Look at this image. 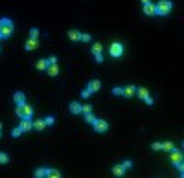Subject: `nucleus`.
Wrapping results in <instances>:
<instances>
[{"mask_svg": "<svg viewBox=\"0 0 184 178\" xmlns=\"http://www.w3.org/2000/svg\"><path fill=\"white\" fill-rule=\"evenodd\" d=\"M68 37H70L72 40H79V39H81V33H79L78 30H72V31L68 33Z\"/></svg>", "mask_w": 184, "mask_h": 178, "instance_id": "f3484780", "label": "nucleus"}, {"mask_svg": "<svg viewBox=\"0 0 184 178\" xmlns=\"http://www.w3.org/2000/svg\"><path fill=\"white\" fill-rule=\"evenodd\" d=\"M92 108H90V105H85V107H81V112L83 114H87V112H90Z\"/></svg>", "mask_w": 184, "mask_h": 178, "instance_id": "c756f323", "label": "nucleus"}, {"mask_svg": "<svg viewBox=\"0 0 184 178\" xmlns=\"http://www.w3.org/2000/svg\"><path fill=\"white\" fill-rule=\"evenodd\" d=\"M171 162H173L175 165H177L179 162H182V151H181V149H173V151H171Z\"/></svg>", "mask_w": 184, "mask_h": 178, "instance_id": "423d86ee", "label": "nucleus"}, {"mask_svg": "<svg viewBox=\"0 0 184 178\" xmlns=\"http://www.w3.org/2000/svg\"><path fill=\"white\" fill-rule=\"evenodd\" d=\"M44 123H46V125H54V118H46Z\"/></svg>", "mask_w": 184, "mask_h": 178, "instance_id": "f704fd0d", "label": "nucleus"}, {"mask_svg": "<svg viewBox=\"0 0 184 178\" xmlns=\"http://www.w3.org/2000/svg\"><path fill=\"white\" fill-rule=\"evenodd\" d=\"M9 158H7V154L6 153H0V163H7Z\"/></svg>", "mask_w": 184, "mask_h": 178, "instance_id": "a878e982", "label": "nucleus"}, {"mask_svg": "<svg viewBox=\"0 0 184 178\" xmlns=\"http://www.w3.org/2000/svg\"><path fill=\"white\" fill-rule=\"evenodd\" d=\"M144 101H145V103H147V105H153V98H149V96H147V98L144 99Z\"/></svg>", "mask_w": 184, "mask_h": 178, "instance_id": "c9c22d12", "label": "nucleus"}, {"mask_svg": "<svg viewBox=\"0 0 184 178\" xmlns=\"http://www.w3.org/2000/svg\"><path fill=\"white\" fill-rule=\"evenodd\" d=\"M46 62H48V64H57V59H55V57H48Z\"/></svg>", "mask_w": 184, "mask_h": 178, "instance_id": "7c9ffc66", "label": "nucleus"}, {"mask_svg": "<svg viewBox=\"0 0 184 178\" xmlns=\"http://www.w3.org/2000/svg\"><path fill=\"white\" fill-rule=\"evenodd\" d=\"M46 72H48V75L55 77V75L59 74V68H57V64H48V66H46Z\"/></svg>", "mask_w": 184, "mask_h": 178, "instance_id": "9d476101", "label": "nucleus"}, {"mask_svg": "<svg viewBox=\"0 0 184 178\" xmlns=\"http://www.w3.org/2000/svg\"><path fill=\"white\" fill-rule=\"evenodd\" d=\"M46 176H50V178H59V176H61V173H59L57 169H46Z\"/></svg>", "mask_w": 184, "mask_h": 178, "instance_id": "4468645a", "label": "nucleus"}, {"mask_svg": "<svg viewBox=\"0 0 184 178\" xmlns=\"http://www.w3.org/2000/svg\"><path fill=\"white\" fill-rule=\"evenodd\" d=\"M87 88H88L90 92H98V90L101 88V83H100L98 79H92L90 83H88V86H87Z\"/></svg>", "mask_w": 184, "mask_h": 178, "instance_id": "1a4fd4ad", "label": "nucleus"}, {"mask_svg": "<svg viewBox=\"0 0 184 178\" xmlns=\"http://www.w3.org/2000/svg\"><path fill=\"white\" fill-rule=\"evenodd\" d=\"M144 13H145V15H157V6L151 4V2L144 4Z\"/></svg>", "mask_w": 184, "mask_h": 178, "instance_id": "0eeeda50", "label": "nucleus"}, {"mask_svg": "<svg viewBox=\"0 0 184 178\" xmlns=\"http://www.w3.org/2000/svg\"><path fill=\"white\" fill-rule=\"evenodd\" d=\"M133 94H136V86H125V88H123V94H122V96L131 98Z\"/></svg>", "mask_w": 184, "mask_h": 178, "instance_id": "f8f14e48", "label": "nucleus"}, {"mask_svg": "<svg viewBox=\"0 0 184 178\" xmlns=\"http://www.w3.org/2000/svg\"><path fill=\"white\" fill-rule=\"evenodd\" d=\"M35 176H37V178H42V176H46V169H42V167H39V169L35 171Z\"/></svg>", "mask_w": 184, "mask_h": 178, "instance_id": "5701e85b", "label": "nucleus"}, {"mask_svg": "<svg viewBox=\"0 0 184 178\" xmlns=\"http://www.w3.org/2000/svg\"><path fill=\"white\" fill-rule=\"evenodd\" d=\"M92 53H94V55L101 53V44H100V42H98V44H92Z\"/></svg>", "mask_w": 184, "mask_h": 178, "instance_id": "4be33fe9", "label": "nucleus"}, {"mask_svg": "<svg viewBox=\"0 0 184 178\" xmlns=\"http://www.w3.org/2000/svg\"><path fill=\"white\" fill-rule=\"evenodd\" d=\"M46 127V123L42 121V119H37V121H33V129H37V130H42Z\"/></svg>", "mask_w": 184, "mask_h": 178, "instance_id": "a211bd4d", "label": "nucleus"}, {"mask_svg": "<svg viewBox=\"0 0 184 178\" xmlns=\"http://www.w3.org/2000/svg\"><path fill=\"white\" fill-rule=\"evenodd\" d=\"M112 94H114V96H122L123 88H112Z\"/></svg>", "mask_w": 184, "mask_h": 178, "instance_id": "cd10ccee", "label": "nucleus"}, {"mask_svg": "<svg viewBox=\"0 0 184 178\" xmlns=\"http://www.w3.org/2000/svg\"><path fill=\"white\" fill-rule=\"evenodd\" d=\"M70 110H72V114H79L81 112V105L79 103H70Z\"/></svg>", "mask_w": 184, "mask_h": 178, "instance_id": "dca6fc26", "label": "nucleus"}, {"mask_svg": "<svg viewBox=\"0 0 184 178\" xmlns=\"http://www.w3.org/2000/svg\"><path fill=\"white\" fill-rule=\"evenodd\" d=\"M122 165H123V169H131V165H133V163H131V162L127 160V162H123Z\"/></svg>", "mask_w": 184, "mask_h": 178, "instance_id": "473e14b6", "label": "nucleus"}, {"mask_svg": "<svg viewBox=\"0 0 184 178\" xmlns=\"http://www.w3.org/2000/svg\"><path fill=\"white\" fill-rule=\"evenodd\" d=\"M94 116H92V112H87V114H85V121H88V123H94Z\"/></svg>", "mask_w": 184, "mask_h": 178, "instance_id": "393cba45", "label": "nucleus"}, {"mask_svg": "<svg viewBox=\"0 0 184 178\" xmlns=\"http://www.w3.org/2000/svg\"><path fill=\"white\" fill-rule=\"evenodd\" d=\"M94 57H96V61H98V62H101V61H103V57H101V53H98V55H94Z\"/></svg>", "mask_w": 184, "mask_h": 178, "instance_id": "e433bc0d", "label": "nucleus"}, {"mask_svg": "<svg viewBox=\"0 0 184 178\" xmlns=\"http://www.w3.org/2000/svg\"><path fill=\"white\" fill-rule=\"evenodd\" d=\"M94 129H96V132H107V129H109V125H107V121L105 119H94Z\"/></svg>", "mask_w": 184, "mask_h": 178, "instance_id": "39448f33", "label": "nucleus"}, {"mask_svg": "<svg viewBox=\"0 0 184 178\" xmlns=\"http://www.w3.org/2000/svg\"><path fill=\"white\" fill-rule=\"evenodd\" d=\"M17 116H19V118H31V116H33V108H31L30 105H26V103L17 105Z\"/></svg>", "mask_w": 184, "mask_h": 178, "instance_id": "7ed1b4c3", "label": "nucleus"}, {"mask_svg": "<svg viewBox=\"0 0 184 178\" xmlns=\"http://www.w3.org/2000/svg\"><path fill=\"white\" fill-rule=\"evenodd\" d=\"M21 134H22V129H21V127H17V129H13V130H11V136H13V138H19Z\"/></svg>", "mask_w": 184, "mask_h": 178, "instance_id": "b1692460", "label": "nucleus"}, {"mask_svg": "<svg viewBox=\"0 0 184 178\" xmlns=\"http://www.w3.org/2000/svg\"><path fill=\"white\" fill-rule=\"evenodd\" d=\"M112 173H114L116 176H123V175H125V169H123V165H114Z\"/></svg>", "mask_w": 184, "mask_h": 178, "instance_id": "2eb2a0df", "label": "nucleus"}, {"mask_svg": "<svg viewBox=\"0 0 184 178\" xmlns=\"http://www.w3.org/2000/svg\"><path fill=\"white\" fill-rule=\"evenodd\" d=\"M90 94H92V92H90L88 88H85V90H83V92H81V96H83V98H85V99H87V98H90Z\"/></svg>", "mask_w": 184, "mask_h": 178, "instance_id": "c85d7f7f", "label": "nucleus"}, {"mask_svg": "<svg viewBox=\"0 0 184 178\" xmlns=\"http://www.w3.org/2000/svg\"><path fill=\"white\" fill-rule=\"evenodd\" d=\"M136 94H138V96H140L142 99H145L147 96H149V92H147V88H144V86H142V88H136Z\"/></svg>", "mask_w": 184, "mask_h": 178, "instance_id": "6ab92c4d", "label": "nucleus"}, {"mask_svg": "<svg viewBox=\"0 0 184 178\" xmlns=\"http://www.w3.org/2000/svg\"><path fill=\"white\" fill-rule=\"evenodd\" d=\"M26 50H35L37 46H39V42H37V39H30V40H26Z\"/></svg>", "mask_w": 184, "mask_h": 178, "instance_id": "9b49d317", "label": "nucleus"}, {"mask_svg": "<svg viewBox=\"0 0 184 178\" xmlns=\"http://www.w3.org/2000/svg\"><path fill=\"white\" fill-rule=\"evenodd\" d=\"M0 130H2V123H0Z\"/></svg>", "mask_w": 184, "mask_h": 178, "instance_id": "58836bf2", "label": "nucleus"}, {"mask_svg": "<svg viewBox=\"0 0 184 178\" xmlns=\"http://www.w3.org/2000/svg\"><path fill=\"white\" fill-rule=\"evenodd\" d=\"M35 66H37V70H46L48 62H46L44 59H41V61H37V64H35Z\"/></svg>", "mask_w": 184, "mask_h": 178, "instance_id": "412c9836", "label": "nucleus"}, {"mask_svg": "<svg viewBox=\"0 0 184 178\" xmlns=\"http://www.w3.org/2000/svg\"><path fill=\"white\" fill-rule=\"evenodd\" d=\"M171 7H173V4L169 2V0H160L158 4H157V15H169L171 13Z\"/></svg>", "mask_w": 184, "mask_h": 178, "instance_id": "f03ea898", "label": "nucleus"}, {"mask_svg": "<svg viewBox=\"0 0 184 178\" xmlns=\"http://www.w3.org/2000/svg\"><path fill=\"white\" fill-rule=\"evenodd\" d=\"M109 53L112 55V57H120L123 53V46L120 42H114V44H111V48H109Z\"/></svg>", "mask_w": 184, "mask_h": 178, "instance_id": "20e7f679", "label": "nucleus"}, {"mask_svg": "<svg viewBox=\"0 0 184 178\" xmlns=\"http://www.w3.org/2000/svg\"><path fill=\"white\" fill-rule=\"evenodd\" d=\"M21 129H22V132H28V130H30V129H33V123H31V121H30V118H22Z\"/></svg>", "mask_w": 184, "mask_h": 178, "instance_id": "6e6552de", "label": "nucleus"}, {"mask_svg": "<svg viewBox=\"0 0 184 178\" xmlns=\"http://www.w3.org/2000/svg\"><path fill=\"white\" fill-rule=\"evenodd\" d=\"M160 149L167 151V153H171V151H173V143H171V141H166V143H160Z\"/></svg>", "mask_w": 184, "mask_h": 178, "instance_id": "aec40b11", "label": "nucleus"}, {"mask_svg": "<svg viewBox=\"0 0 184 178\" xmlns=\"http://www.w3.org/2000/svg\"><path fill=\"white\" fill-rule=\"evenodd\" d=\"M142 2H144V4H147V2H149V0H142Z\"/></svg>", "mask_w": 184, "mask_h": 178, "instance_id": "4c0bfd02", "label": "nucleus"}, {"mask_svg": "<svg viewBox=\"0 0 184 178\" xmlns=\"http://www.w3.org/2000/svg\"><path fill=\"white\" fill-rule=\"evenodd\" d=\"M151 149H153V151H158V149H160V143H158V141H155V143L151 145Z\"/></svg>", "mask_w": 184, "mask_h": 178, "instance_id": "2f4dec72", "label": "nucleus"}, {"mask_svg": "<svg viewBox=\"0 0 184 178\" xmlns=\"http://www.w3.org/2000/svg\"><path fill=\"white\" fill-rule=\"evenodd\" d=\"M13 33V22L9 19H0V39H7Z\"/></svg>", "mask_w": 184, "mask_h": 178, "instance_id": "f257e3e1", "label": "nucleus"}, {"mask_svg": "<svg viewBox=\"0 0 184 178\" xmlns=\"http://www.w3.org/2000/svg\"><path fill=\"white\" fill-rule=\"evenodd\" d=\"M13 101H15L17 105H22V103H26V98H24V94H22V92H17V94L13 96Z\"/></svg>", "mask_w": 184, "mask_h": 178, "instance_id": "ddd939ff", "label": "nucleus"}, {"mask_svg": "<svg viewBox=\"0 0 184 178\" xmlns=\"http://www.w3.org/2000/svg\"><path fill=\"white\" fill-rule=\"evenodd\" d=\"M79 40H83V42H88V40H90V35H87V33H85V35H81V39Z\"/></svg>", "mask_w": 184, "mask_h": 178, "instance_id": "72a5a7b5", "label": "nucleus"}, {"mask_svg": "<svg viewBox=\"0 0 184 178\" xmlns=\"http://www.w3.org/2000/svg\"><path fill=\"white\" fill-rule=\"evenodd\" d=\"M30 35H31V39H37V37H39V30H35V28H33V30L30 31Z\"/></svg>", "mask_w": 184, "mask_h": 178, "instance_id": "bb28decb", "label": "nucleus"}]
</instances>
